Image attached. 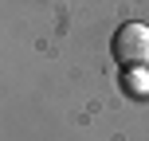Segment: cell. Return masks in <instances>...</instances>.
I'll use <instances>...</instances> for the list:
<instances>
[{
	"mask_svg": "<svg viewBox=\"0 0 149 141\" xmlns=\"http://www.w3.org/2000/svg\"><path fill=\"white\" fill-rule=\"evenodd\" d=\"M145 90H149V71L141 78H130V94H145Z\"/></svg>",
	"mask_w": 149,
	"mask_h": 141,
	"instance_id": "obj_2",
	"label": "cell"
},
{
	"mask_svg": "<svg viewBox=\"0 0 149 141\" xmlns=\"http://www.w3.org/2000/svg\"><path fill=\"white\" fill-rule=\"evenodd\" d=\"M114 59L122 67H149V28L145 24H122L114 35Z\"/></svg>",
	"mask_w": 149,
	"mask_h": 141,
	"instance_id": "obj_1",
	"label": "cell"
}]
</instances>
